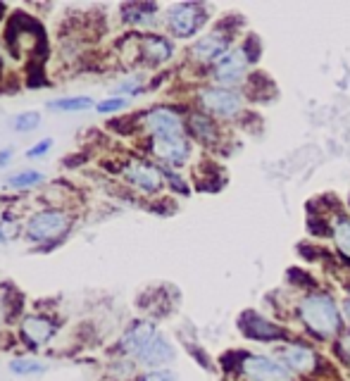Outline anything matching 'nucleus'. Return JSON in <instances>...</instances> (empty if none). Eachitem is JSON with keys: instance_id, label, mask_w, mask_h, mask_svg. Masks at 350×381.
<instances>
[{"instance_id": "1", "label": "nucleus", "mask_w": 350, "mask_h": 381, "mask_svg": "<svg viewBox=\"0 0 350 381\" xmlns=\"http://www.w3.org/2000/svg\"><path fill=\"white\" fill-rule=\"evenodd\" d=\"M300 317L305 322V327L322 338L333 336L341 329V315H338L336 303L329 296H324V293L307 296L300 303Z\"/></svg>"}, {"instance_id": "2", "label": "nucleus", "mask_w": 350, "mask_h": 381, "mask_svg": "<svg viewBox=\"0 0 350 381\" xmlns=\"http://www.w3.org/2000/svg\"><path fill=\"white\" fill-rule=\"evenodd\" d=\"M69 217L60 210H43L29 219L27 236L36 243H55L69 231Z\"/></svg>"}, {"instance_id": "3", "label": "nucleus", "mask_w": 350, "mask_h": 381, "mask_svg": "<svg viewBox=\"0 0 350 381\" xmlns=\"http://www.w3.org/2000/svg\"><path fill=\"white\" fill-rule=\"evenodd\" d=\"M167 24H169V29H172L174 36H179V39H188V36H193L205 24L203 5H195V3L172 5L167 12Z\"/></svg>"}, {"instance_id": "4", "label": "nucleus", "mask_w": 350, "mask_h": 381, "mask_svg": "<svg viewBox=\"0 0 350 381\" xmlns=\"http://www.w3.org/2000/svg\"><path fill=\"white\" fill-rule=\"evenodd\" d=\"M241 374L245 381H291V372L284 364L265 355H243Z\"/></svg>"}, {"instance_id": "5", "label": "nucleus", "mask_w": 350, "mask_h": 381, "mask_svg": "<svg viewBox=\"0 0 350 381\" xmlns=\"http://www.w3.org/2000/svg\"><path fill=\"white\" fill-rule=\"evenodd\" d=\"M143 127L153 138H182L184 136V122L169 107H155V110L143 115Z\"/></svg>"}, {"instance_id": "6", "label": "nucleus", "mask_w": 350, "mask_h": 381, "mask_svg": "<svg viewBox=\"0 0 350 381\" xmlns=\"http://www.w3.org/2000/svg\"><path fill=\"white\" fill-rule=\"evenodd\" d=\"M200 102H203V107L210 112V115H217V117H234L241 112V96L236 94V91L231 89H217V86H212V89H205L203 94H200Z\"/></svg>"}, {"instance_id": "7", "label": "nucleus", "mask_w": 350, "mask_h": 381, "mask_svg": "<svg viewBox=\"0 0 350 381\" xmlns=\"http://www.w3.org/2000/svg\"><path fill=\"white\" fill-rule=\"evenodd\" d=\"M279 360L288 372H298V374H312L319 367L315 350H310L307 346H298V343H288V346L281 348Z\"/></svg>"}, {"instance_id": "8", "label": "nucleus", "mask_w": 350, "mask_h": 381, "mask_svg": "<svg viewBox=\"0 0 350 381\" xmlns=\"http://www.w3.org/2000/svg\"><path fill=\"white\" fill-rule=\"evenodd\" d=\"M124 177L131 186L141 188L143 193H157L162 188V172L157 167H153L151 162H143V160H136L124 169Z\"/></svg>"}, {"instance_id": "9", "label": "nucleus", "mask_w": 350, "mask_h": 381, "mask_svg": "<svg viewBox=\"0 0 350 381\" xmlns=\"http://www.w3.org/2000/svg\"><path fill=\"white\" fill-rule=\"evenodd\" d=\"M239 324H241V331L248 338H253V341H279V338H286L284 329L267 322V319H262L255 312H245Z\"/></svg>"}, {"instance_id": "10", "label": "nucleus", "mask_w": 350, "mask_h": 381, "mask_svg": "<svg viewBox=\"0 0 350 381\" xmlns=\"http://www.w3.org/2000/svg\"><path fill=\"white\" fill-rule=\"evenodd\" d=\"M151 151L157 160H162V162H167V164H174V167H179V164H184L188 160V143L184 136L182 138H153Z\"/></svg>"}, {"instance_id": "11", "label": "nucleus", "mask_w": 350, "mask_h": 381, "mask_svg": "<svg viewBox=\"0 0 350 381\" xmlns=\"http://www.w3.org/2000/svg\"><path fill=\"white\" fill-rule=\"evenodd\" d=\"M245 65H248V58H245V50H231L224 58H219L215 63V76H217L222 84H236V81L243 79Z\"/></svg>"}, {"instance_id": "12", "label": "nucleus", "mask_w": 350, "mask_h": 381, "mask_svg": "<svg viewBox=\"0 0 350 381\" xmlns=\"http://www.w3.org/2000/svg\"><path fill=\"white\" fill-rule=\"evenodd\" d=\"M55 334V322L43 315H29L22 322V336L27 338V343L32 348H39L43 343H48Z\"/></svg>"}, {"instance_id": "13", "label": "nucleus", "mask_w": 350, "mask_h": 381, "mask_svg": "<svg viewBox=\"0 0 350 381\" xmlns=\"http://www.w3.org/2000/svg\"><path fill=\"white\" fill-rule=\"evenodd\" d=\"M226 50H229V39L222 32H215L205 39H200L198 43L193 45V58L200 60V63H217L219 58H224Z\"/></svg>"}, {"instance_id": "14", "label": "nucleus", "mask_w": 350, "mask_h": 381, "mask_svg": "<svg viewBox=\"0 0 350 381\" xmlns=\"http://www.w3.org/2000/svg\"><path fill=\"white\" fill-rule=\"evenodd\" d=\"M155 336H157L155 324L136 322V324H131V327H129V331L124 334V338H122V348H124L127 353H131V355H136V358H138V353H141V350L146 348Z\"/></svg>"}, {"instance_id": "15", "label": "nucleus", "mask_w": 350, "mask_h": 381, "mask_svg": "<svg viewBox=\"0 0 350 381\" xmlns=\"http://www.w3.org/2000/svg\"><path fill=\"white\" fill-rule=\"evenodd\" d=\"M138 360H141L143 364H148V367H160V364H167L174 360V348L172 343L167 341V338L162 336V334L157 331V336L153 338L151 343H148L146 348L138 353Z\"/></svg>"}, {"instance_id": "16", "label": "nucleus", "mask_w": 350, "mask_h": 381, "mask_svg": "<svg viewBox=\"0 0 350 381\" xmlns=\"http://www.w3.org/2000/svg\"><path fill=\"white\" fill-rule=\"evenodd\" d=\"M138 48H141V55L151 65L167 63L172 58V43L167 39H162V36H143L138 41Z\"/></svg>"}, {"instance_id": "17", "label": "nucleus", "mask_w": 350, "mask_h": 381, "mask_svg": "<svg viewBox=\"0 0 350 381\" xmlns=\"http://www.w3.org/2000/svg\"><path fill=\"white\" fill-rule=\"evenodd\" d=\"M191 129H193L195 136H198L200 141H205V143H212L215 138H217L215 124H212V120H210L208 115H193L191 117Z\"/></svg>"}, {"instance_id": "18", "label": "nucleus", "mask_w": 350, "mask_h": 381, "mask_svg": "<svg viewBox=\"0 0 350 381\" xmlns=\"http://www.w3.org/2000/svg\"><path fill=\"white\" fill-rule=\"evenodd\" d=\"M333 239H336V248L350 260V219H338L333 226Z\"/></svg>"}, {"instance_id": "19", "label": "nucleus", "mask_w": 350, "mask_h": 381, "mask_svg": "<svg viewBox=\"0 0 350 381\" xmlns=\"http://www.w3.org/2000/svg\"><path fill=\"white\" fill-rule=\"evenodd\" d=\"M10 369H12L14 374H43L45 372V364L39 362V360H12L10 362Z\"/></svg>"}, {"instance_id": "20", "label": "nucleus", "mask_w": 350, "mask_h": 381, "mask_svg": "<svg viewBox=\"0 0 350 381\" xmlns=\"http://www.w3.org/2000/svg\"><path fill=\"white\" fill-rule=\"evenodd\" d=\"M94 105L91 98H60V100H50L53 110H86Z\"/></svg>"}, {"instance_id": "21", "label": "nucleus", "mask_w": 350, "mask_h": 381, "mask_svg": "<svg viewBox=\"0 0 350 381\" xmlns=\"http://www.w3.org/2000/svg\"><path fill=\"white\" fill-rule=\"evenodd\" d=\"M41 174L39 172H19V174H14L12 179H10V186H14V188H27V186H34V184H41Z\"/></svg>"}, {"instance_id": "22", "label": "nucleus", "mask_w": 350, "mask_h": 381, "mask_svg": "<svg viewBox=\"0 0 350 381\" xmlns=\"http://www.w3.org/2000/svg\"><path fill=\"white\" fill-rule=\"evenodd\" d=\"M41 124V115L39 112H22V115L14 120V129L17 131H32Z\"/></svg>"}, {"instance_id": "23", "label": "nucleus", "mask_w": 350, "mask_h": 381, "mask_svg": "<svg viewBox=\"0 0 350 381\" xmlns=\"http://www.w3.org/2000/svg\"><path fill=\"white\" fill-rule=\"evenodd\" d=\"M122 107H127V98H107V100L98 102V112H102V115L117 112V110H122Z\"/></svg>"}, {"instance_id": "24", "label": "nucleus", "mask_w": 350, "mask_h": 381, "mask_svg": "<svg viewBox=\"0 0 350 381\" xmlns=\"http://www.w3.org/2000/svg\"><path fill=\"white\" fill-rule=\"evenodd\" d=\"M50 146H53V141H50V138H43L41 143H36V146L29 148V151H27V157H32V160H34V157H43L45 153L50 151Z\"/></svg>"}, {"instance_id": "25", "label": "nucleus", "mask_w": 350, "mask_h": 381, "mask_svg": "<svg viewBox=\"0 0 350 381\" xmlns=\"http://www.w3.org/2000/svg\"><path fill=\"white\" fill-rule=\"evenodd\" d=\"M141 381H177V374L169 372V369H157V372L146 374Z\"/></svg>"}, {"instance_id": "26", "label": "nucleus", "mask_w": 350, "mask_h": 381, "mask_svg": "<svg viewBox=\"0 0 350 381\" xmlns=\"http://www.w3.org/2000/svg\"><path fill=\"white\" fill-rule=\"evenodd\" d=\"M164 177L169 179V184H172L174 188H179V193H188V188H186V184L182 182V179L177 177V174H172V172H164Z\"/></svg>"}, {"instance_id": "27", "label": "nucleus", "mask_w": 350, "mask_h": 381, "mask_svg": "<svg viewBox=\"0 0 350 381\" xmlns=\"http://www.w3.org/2000/svg\"><path fill=\"white\" fill-rule=\"evenodd\" d=\"M341 350H343V355H346V362L350 364V334H348V336H343V341H341Z\"/></svg>"}, {"instance_id": "28", "label": "nucleus", "mask_w": 350, "mask_h": 381, "mask_svg": "<svg viewBox=\"0 0 350 381\" xmlns=\"http://www.w3.org/2000/svg\"><path fill=\"white\" fill-rule=\"evenodd\" d=\"M10 157H12V153H10V151H0V167H3V164H8Z\"/></svg>"}, {"instance_id": "29", "label": "nucleus", "mask_w": 350, "mask_h": 381, "mask_svg": "<svg viewBox=\"0 0 350 381\" xmlns=\"http://www.w3.org/2000/svg\"><path fill=\"white\" fill-rule=\"evenodd\" d=\"M343 312H346V317H348V322H350V298L346 303H343Z\"/></svg>"}, {"instance_id": "30", "label": "nucleus", "mask_w": 350, "mask_h": 381, "mask_svg": "<svg viewBox=\"0 0 350 381\" xmlns=\"http://www.w3.org/2000/svg\"><path fill=\"white\" fill-rule=\"evenodd\" d=\"M3 14H5V5L0 3V17H3Z\"/></svg>"}]
</instances>
